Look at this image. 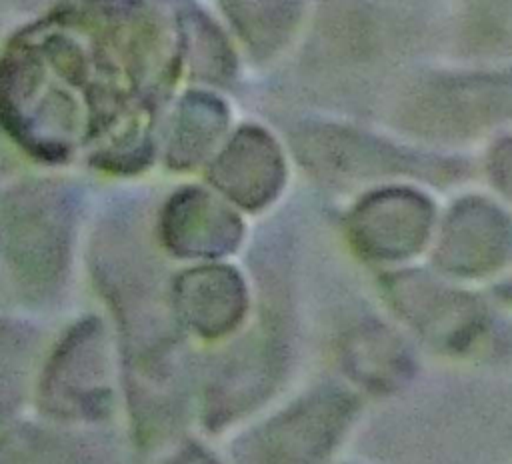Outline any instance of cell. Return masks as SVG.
<instances>
[{
    "instance_id": "6da1fadb",
    "label": "cell",
    "mask_w": 512,
    "mask_h": 464,
    "mask_svg": "<svg viewBox=\"0 0 512 464\" xmlns=\"http://www.w3.org/2000/svg\"><path fill=\"white\" fill-rule=\"evenodd\" d=\"M78 198L60 180H28L2 200V254L14 284L48 296L66 280Z\"/></svg>"
},
{
    "instance_id": "4fadbf2b",
    "label": "cell",
    "mask_w": 512,
    "mask_h": 464,
    "mask_svg": "<svg viewBox=\"0 0 512 464\" xmlns=\"http://www.w3.org/2000/svg\"><path fill=\"white\" fill-rule=\"evenodd\" d=\"M458 50L484 62L512 58V2L468 4L458 22Z\"/></svg>"
},
{
    "instance_id": "9a60e30c",
    "label": "cell",
    "mask_w": 512,
    "mask_h": 464,
    "mask_svg": "<svg viewBox=\"0 0 512 464\" xmlns=\"http://www.w3.org/2000/svg\"><path fill=\"white\" fill-rule=\"evenodd\" d=\"M496 292H498V296H500L502 300L512 302V278H510L508 282H502V284L496 288Z\"/></svg>"
},
{
    "instance_id": "277c9868",
    "label": "cell",
    "mask_w": 512,
    "mask_h": 464,
    "mask_svg": "<svg viewBox=\"0 0 512 464\" xmlns=\"http://www.w3.org/2000/svg\"><path fill=\"white\" fill-rule=\"evenodd\" d=\"M434 266L452 278H486L512 266V214L482 196L458 198L440 222Z\"/></svg>"
},
{
    "instance_id": "7c38bea8",
    "label": "cell",
    "mask_w": 512,
    "mask_h": 464,
    "mask_svg": "<svg viewBox=\"0 0 512 464\" xmlns=\"http://www.w3.org/2000/svg\"><path fill=\"white\" fill-rule=\"evenodd\" d=\"M222 10L258 60L274 56L290 42L302 16L298 2H224Z\"/></svg>"
},
{
    "instance_id": "8992f818",
    "label": "cell",
    "mask_w": 512,
    "mask_h": 464,
    "mask_svg": "<svg viewBox=\"0 0 512 464\" xmlns=\"http://www.w3.org/2000/svg\"><path fill=\"white\" fill-rule=\"evenodd\" d=\"M390 302L414 326L450 348H464L492 328L488 306L424 270H400L382 276Z\"/></svg>"
},
{
    "instance_id": "9c48e42d",
    "label": "cell",
    "mask_w": 512,
    "mask_h": 464,
    "mask_svg": "<svg viewBox=\"0 0 512 464\" xmlns=\"http://www.w3.org/2000/svg\"><path fill=\"white\" fill-rule=\"evenodd\" d=\"M174 310L204 336L230 332L248 308L242 274L228 264H200L172 280Z\"/></svg>"
},
{
    "instance_id": "5b68a950",
    "label": "cell",
    "mask_w": 512,
    "mask_h": 464,
    "mask_svg": "<svg viewBox=\"0 0 512 464\" xmlns=\"http://www.w3.org/2000/svg\"><path fill=\"white\" fill-rule=\"evenodd\" d=\"M434 204L416 188L384 186L362 196L348 214V236L372 262H402L430 240Z\"/></svg>"
},
{
    "instance_id": "3957f363",
    "label": "cell",
    "mask_w": 512,
    "mask_h": 464,
    "mask_svg": "<svg viewBox=\"0 0 512 464\" xmlns=\"http://www.w3.org/2000/svg\"><path fill=\"white\" fill-rule=\"evenodd\" d=\"M292 146L308 170L332 180L410 176L444 186L470 172L462 158L418 152L340 124H302L292 134Z\"/></svg>"
},
{
    "instance_id": "52a82bcc",
    "label": "cell",
    "mask_w": 512,
    "mask_h": 464,
    "mask_svg": "<svg viewBox=\"0 0 512 464\" xmlns=\"http://www.w3.org/2000/svg\"><path fill=\"white\" fill-rule=\"evenodd\" d=\"M206 176L214 190L234 206L258 212L284 188V152L268 130L244 124L212 156Z\"/></svg>"
},
{
    "instance_id": "ba28073f",
    "label": "cell",
    "mask_w": 512,
    "mask_h": 464,
    "mask_svg": "<svg viewBox=\"0 0 512 464\" xmlns=\"http://www.w3.org/2000/svg\"><path fill=\"white\" fill-rule=\"evenodd\" d=\"M242 236L240 216L202 186L172 192L158 216V238L176 258H220L232 254Z\"/></svg>"
},
{
    "instance_id": "30bf717a",
    "label": "cell",
    "mask_w": 512,
    "mask_h": 464,
    "mask_svg": "<svg viewBox=\"0 0 512 464\" xmlns=\"http://www.w3.org/2000/svg\"><path fill=\"white\" fill-rule=\"evenodd\" d=\"M228 122V106L216 94L206 90L186 92L166 126V166L170 170H192L208 160L224 138Z\"/></svg>"
},
{
    "instance_id": "7a4b0ae2",
    "label": "cell",
    "mask_w": 512,
    "mask_h": 464,
    "mask_svg": "<svg viewBox=\"0 0 512 464\" xmlns=\"http://www.w3.org/2000/svg\"><path fill=\"white\" fill-rule=\"evenodd\" d=\"M512 122V66L434 72L418 78L398 104V124L418 138L458 144Z\"/></svg>"
},
{
    "instance_id": "8fae6325",
    "label": "cell",
    "mask_w": 512,
    "mask_h": 464,
    "mask_svg": "<svg viewBox=\"0 0 512 464\" xmlns=\"http://www.w3.org/2000/svg\"><path fill=\"white\" fill-rule=\"evenodd\" d=\"M182 58L188 60L190 76L210 86H228L238 74L236 52L224 30L200 8L188 6L176 16Z\"/></svg>"
},
{
    "instance_id": "5bb4252c",
    "label": "cell",
    "mask_w": 512,
    "mask_h": 464,
    "mask_svg": "<svg viewBox=\"0 0 512 464\" xmlns=\"http://www.w3.org/2000/svg\"><path fill=\"white\" fill-rule=\"evenodd\" d=\"M486 172L492 186L512 204V134L494 142L486 158Z\"/></svg>"
}]
</instances>
